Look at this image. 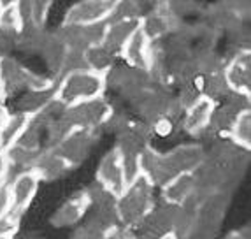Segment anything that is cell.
<instances>
[{"instance_id": "6da1fadb", "label": "cell", "mask_w": 251, "mask_h": 239, "mask_svg": "<svg viewBox=\"0 0 251 239\" xmlns=\"http://www.w3.org/2000/svg\"><path fill=\"white\" fill-rule=\"evenodd\" d=\"M105 90H107V80L104 74H97L93 71H77L62 76L56 81L54 101L67 109L81 102L100 99L104 97Z\"/></svg>"}, {"instance_id": "7a4b0ae2", "label": "cell", "mask_w": 251, "mask_h": 239, "mask_svg": "<svg viewBox=\"0 0 251 239\" xmlns=\"http://www.w3.org/2000/svg\"><path fill=\"white\" fill-rule=\"evenodd\" d=\"M153 192H155V188L143 176L135 183L128 185L122 195L116 197V213L120 225L132 229L135 223L141 222L156 206Z\"/></svg>"}, {"instance_id": "3957f363", "label": "cell", "mask_w": 251, "mask_h": 239, "mask_svg": "<svg viewBox=\"0 0 251 239\" xmlns=\"http://www.w3.org/2000/svg\"><path fill=\"white\" fill-rule=\"evenodd\" d=\"M111 113H113V104L105 97H100V99H93V101L71 106L63 111L62 116L71 129L99 132L104 127V123L107 122Z\"/></svg>"}, {"instance_id": "277c9868", "label": "cell", "mask_w": 251, "mask_h": 239, "mask_svg": "<svg viewBox=\"0 0 251 239\" xmlns=\"http://www.w3.org/2000/svg\"><path fill=\"white\" fill-rule=\"evenodd\" d=\"M105 80H107V86L116 90L123 99H126V101L130 102V104H132L144 90L153 88V84H151L146 72L139 71V69H134V67H128V65H122V67H116V65H114L113 71L105 76Z\"/></svg>"}, {"instance_id": "5b68a950", "label": "cell", "mask_w": 251, "mask_h": 239, "mask_svg": "<svg viewBox=\"0 0 251 239\" xmlns=\"http://www.w3.org/2000/svg\"><path fill=\"white\" fill-rule=\"evenodd\" d=\"M172 102H174V97H171L160 86H153V88L144 90L132 102V107L141 116V122L148 123V125H155L158 120L169 116Z\"/></svg>"}, {"instance_id": "8992f818", "label": "cell", "mask_w": 251, "mask_h": 239, "mask_svg": "<svg viewBox=\"0 0 251 239\" xmlns=\"http://www.w3.org/2000/svg\"><path fill=\"white\" fill-rule=\"evenodd\" d=\"M95 141H97V132L74 129V130H71L53 150L74 169L88 159L93 146H95Z\"/></svg>"}, {"instance_id": "52a82bcc", "label": "cell", "mask_w": 251, "mask_h": 239, "mask_svg": "<svg viewBox=\"0 0 251 239\" xmlns=\"http://www.w3.org/2000/svg\"><path fill=\"white\" fill-rule=\"evenodd\" d=\"M174 208L171 204H156L139 223H135L130 232L134 239H162L172 234V220Z\"/></svg>"}, {"instance_id": "ba28073f", "label": "cell", "mask_w": 251, "mask_h": 239, "mask_svg": "<svg viewBox=\"0 0 251 239\" xmlns=\"http://www.w3.org/2000/svg\"><path fill=\"white\" fill-rule=\"evenodd\" d=\"M116 0H83L75 2L65 11L63 25L86 27L102 23L111 18Z\"/></svg>"}, {"instance_id": "9c48e42d", "label": "cell", "mask_w": 251, "mask_h": 239, "mask_svg": "<svg viewBox=\"0 0 251 239\" xmlns=\"http://www.w3.org/2000/svg\"><path fill=\"white\" fill-rule=\"evenodd\" d=\"M223 74L228 88L234 93L251 97V51L250 48L235 50L232 56L225 60Z\"/></svg>"}, {"instance_id": "30bf717a", "label": "cell", "mask_w": 251, "mask_h": 239, "mask_svg": "<svg viewBox=\"0 0 251 239\" xmlns=\"http://www.w3.org/2000/svg\"><path fill=\"white\" fill-rule=\"evenodd\" d=\"M92 210L88 192L86 190H77L72 195H69L62 204L54 210L51 214V225L65 229V227H75L81 220L86 216V213Z\"/></svg>"}, {"instance_id": "8fae6325", "label": "cell", "mask_w": 251, "mask_h": 239, "mask_svg": "<svg viewBox=\"0 0 251 239\" xmlns=\"http://www.w3.org/2000/svg\"><path fill=\"white\" fill-rule=\"evenodd\" d=\"M95 181L100 183L104 188H107L109 192L113 193V195H116V197L122 195L123 190L126 188L122 159H120V153L116 151V148H111V150L100 159L99 167H97V172H95Z\"/></svg>"}, {"instance_id": "7c38bea8", "label": "cell", "mask_w": 251, "mask_h": 239, "mask_svg": "<svg viewBox=\"0 0 251 239\" xmlns=\"http://www.w3.org/2000/svg\"><path fill=\"white\" fill-rule=\"evenodd\" d=\"M216 102L201 97L195 104H192L188 109L183 113L179 127L186 132V134L193 135V137H202L207 134L211 125V118H213Z\"/></svg>"}, {"instance_id": "4fadbf2b", "label": "cell", "mask_w": 251, "mask_h": 239, "mask_svg": "<svg viewBox=\"0 0 251 239\" xmlns=\"http://www.w3.org/2000/svg\"><path fill=\"white\" fill-rule=\"evenodd\" d=\"M39 185L41 180L35 176L34 172L23 171L20 174L9 181V186H11V195H13V211L23 216L26 210L30 208V204L34 202L35 195L39 192Z\"/></svg>"}, {"instance_id": "5bb4252c", "label": "cell", "mask_w": 251, "mask_h": 239, "mask_svg": "<svg viewBox=\"0 0 251 239\" xmlns=\"http://www.w3.org/2000/svg\"><path fill=\"white\" fill-rule=\"evenodd\" d=\"M71 169V165L53 148H42V151L34 160L30 171L34 172L41 181H54L65 176Z\"/></svg>"}, {"instance_id": "9a60e30c", "label": "cell", "mask_w": 251, "mask_h": 239, "mask_svg": "<svg viewBox=\"0 0 251 239\" xmlns=\"http://www.w3.org/2000/svg\"><path fill=\"white\" fill-rule=\"evenodd\" d=\"M151 55H153V42L141 30H137L130 37V41L123 46L122 53H120V56L125 60V63L128 67L139 69V71H144V72L150 67Z\"/></svg>"}, {"instance_id": "2e32d148", "label": "cell", "mask_w": 251, "mask_h": 239, "mask_svg": "<svg viewBox=\"0 0 251 239\" xmlns=\"http://www.w3.org/2000/svg\"><path fill=\"white\" fill-rule=\"evenodd\" d=\"M167 155L177 174H188L205 160V150L201 143H184L167 151Z\"/></svg>"}, {"instance_id": "e0dca14e", "label": "cell", "mask_w": 251, "mask_h": 239, "mask_svg": "<svg viewBox=\"0 0 251 239\" xmlns=\"http://www.w3.org/2000/svg\"><path fill=\"white\" fill-rule=\"evenodd\" d=\"M39 55L42 56V60L46 63L48 71L53 74L54 80L58 81L60 74H62L63 63H65V58L69 55V48L60 39V35L56 34V30H53V32L48 30L46 32V37H44V42H42Z\"/></svg>"}, {"instance_id": "ac0fdd59", "label": "cell", "mask_w": 251, "mask_h": 239, "mask_svg": "<svg viewBox=\"0 0 251 239\" xmlns=\"http://www.w3.org/2000/svg\"><path fill=\"white\" fill-rule=\"evenodd\" d=\"M141 27V20H120L107 21V32H105L104 44L105 48L113 51L114 55L120 56L123 46L130 41V37L135 34Z\"/></svg>"}, {"instance_id": "d6986e66", "label": "cell", "mask_w": 251, "mask_h": 239, "mask_svg": "<svg viewBox=\"0 0 251 239\" xmlns=\"http://www.w3.org/2000/svg\"><path fill=\"white\" fill-rule=\"evenodd\" d=\"M193 192H195V183H193L192 172H188V174L172 178L167 185H163L160 188V197L163 204L181 206L192 197Z\"/></svg>"}, {"instance_id": "ffe728a7", "label": "cell", "mask_w": 251, "mask_h": 239, "mask_svg": "<svg viewBox=\"0 0 251 239\" xmlns=\"http://www.w3.org/2000/svg\"><path fill=\"white\" fill-rule=\"evenodd\" d=\"M32 116L20 111L11 113L9 111L7 118L4 120L2 127H0V150H9L16 143L18 139L23 135V132L26 130V127L30 125Z\"/></svg>"}, {"instance_id": "44dd1931", "label": "cell", "mask_w": 251, "mask_h": 239, "mask_svg": "<svg viewBox=\"0 0 251 239\" xmlns=\"http://www.w3.org/2000/svg\"><path fill=\"white\" fill-rule=\"evenodd\" d=\"M195 84H197V88L202 97L216 102V104L218 102L225 101L226 95L230 93V88H228V83H226L223 71L213 72V74L199 76L197 80H195Z\"/></svg>"}, {"instance_id": "7402d4cb", "label": "cell", "mask_w": 251, "mask_h": 239, "mask_svg": "<svg viewBox=\"0 0 251 239\" xmlns=\"http://www.w3.org/2000/svg\"><path fill=\"white\" fill-rule=\"evenodd\" d=\"M54 88L56 86L46 90H26L20 97V101H18L16 111L30 114V116H35V114L42 113L54 101Z\"/></svg>"}, {"instance_id": "603a6c76", "label": "cell", "mask_w": 251, "mask_h": 239, "mask_svg": "<svg viewBox=\"0 0 251 239\" xmlns=\"http://www.w3.org/2000/svg\"><path fill=\"white\" fill-rule=\"evenodd\" d=\"M51 7H53V2H50V0H30V2L25 0V2H20L23 27L34 25L39 27V28H46V21Z\"/></svg>"}, {"instance_id": "cb8c5ba5", "label": "cell", "mask_w": 251, "mask_h": 239, "mask_svg": "<svg viewBox=\"0 0 251 239\" xmlns=\"http://www.w3.org/2000/svg\"><path fill=\"white\" fill-rule=\"evenodd\" d=\"M118 55H114L113 51L105 48L104 44H97L84 51V62H86V69L93 71L97 74L107 76L109 72L114 69V60Z\"/></svg>"}, {"instance_id": "d4e9b609", "label": "cell", "mask_w": 251, "mask_h": 239, "mask_svg": "<svg viewBox=\"0 0 251 239\" xmlns=\"http://www.w3.org/2000/svg\"><path fill=\"white\" fill-rule=\"evenodd\" d=\"M46 28H39L34 25H25L21 28V32L18 34V42L16 50L23 51V53H37L41 51L42 42L46 37Z\"/></svg>"}, {"instance_id": "484cf974", "label": "cell", "mask_w": 251, "mask_h": 239, "mask_svg": "<svg viewBox=\"0 0 251 239\" xmlns=\"http://www.w3.org/2000/svg\"><path fill=\"white\" fill-rule=\"evenodd\" d=\"M226 137L230 139L234 144H237L241 150L244 151L251 150V111L250 109L243 111V113L239 114Z\"/></svg>"}, {"instance_id": "4316f807", "label": "cell", "mask_w": 251, "mask_h": 239, "mask_svg": "<svg viewBox=\"0 0 251 239\" xmlns=\"http://www.w3.org/2000/svg\"><path fill=\"white\" fill-rule=\"evenodd\" d=\"M0 28L9 32H21L23 20L20 2H0Z\"/></svg>"}, {"instance_id": "83f0119b", "label": "cell", "mask_w": 251, "mask_h": 239, "mask_svg": "<svg viewBox=\"0 0 251 239\" xmlns=\"http://www.w3.org/2000/svg\"><path fill=\"white\" fill-rule=\"evenodd\" d=\"M107 236V231L97 220L90 218L88 222L81 225L77 231L74 232L71 239H105Z\"/></svg>"}, {"instance_id": "f1b7e54d", "label": "cell", "mask_w": 251, "mask_h": 239, "mask_svg": "<svg viewBox=\"0 0 251 239\" xmlns=\"http://www.w3.org/2000/svg\"><path fill=\"white\" fill-rule=\"evenodd\" d=\"M20 222H21V214L11 213L0 216V238H14L16 232L20 231Z\"/></svg>"}, {"instance_id": "f546056e", "label": "cell", "mask_w": 251, "mask_h": 239, "mask_svg": "<svg viewBox=\"0 0 251 239\" xmlns=\"http://www.w3.org/2000/svg\"><path fill=\"white\" fill-rule=\"evenodd\" d=\"M18 34L20 32H9V30L0 28V56L9 55L13 50H16Z\"/></svg>"}, {"instance_id": "4dcf8cb0", "label": "cell", "mask_w": 251, "mask_h": 239, "mask_svg": "<svg viewBox=\"0 0 251 239\" xmlns=\"http://www.w3.org/2000/svg\"><path fill=\"white\" fill-rule=\"evenodd\" d=\"M13 211V195L9 183H0V216Z\"/></svg>"}, {"instance_id": "1f68e13d", "label": "cell", "mask_w": 251, "mask_h": 239, "mask_svg": "<svg viewBox=\"0 0 251 239\" xmlns=\"http://www.w3.org/2000/svg\"><path fill=\"white\" fill-rule=\"evenodd\" d=\"M11 178V162H9L7 151L0 150V183H7Z\"/></svg>"}, {"instance_id": "d6a6232c", "label": "cell", "mask_w": 251, "mask_h": 239, "mask_svg": "<svg viewBox=\"0 0 251 239\" xmlns=\"http://www.w3.org/2000/svg\"><path fill=\"white\" fill-rule=\"evenodd\" d=\"M105 239H134V236H132L130 229L120 225V227H114V229H111V231H107Z\"/></svg>"}, {"instance_id": "836d02e7", "label": "cell", "mask_w": 251, "mask_h": 239, "mask_svg": "<svg viewBox=\"0 0 251 239\" xmlns=\"http://www.w3.org/2000/svg\"><path fill=\"white\" fill-rule=\"evenodd\" d=\"M225 239H250V227H243L237 231H232L230 234H226Z\"/></svg>"}, {"instance_id": "e575fe53", "label": "cell", "mask_w": 251, "mask_h": 239, "mask_svg": "<svg viewBox=\"0 0 251 239\" xmlns=\"http://www.w3.org/2000/svg\"><path fill=\"white\" fill-rule=\"evenodd\" d=\"M7 114H9V109L5 107L4 104H0V127H2V123H4V120L7 118Z\"/></svg>"}, {"instance_id": "d590c367", "label": "cell", "mask_w": 251, "mask_h": 239, "mask_svg": "<svg viewBox=\"0 0 251 239\" xmlns=\"http://www.w3.org/2000/svg\"><path fill=\"white\" fill-rule=\"evenodd\" d=\"M7 99L5 95V90H4V81H2V72H0V102H4Z\"/></svg>"}, {"instance_id": "8d00e7d4", "label": "cell", "mask_w": 251, "mask_h": 239, "mask_svg": "<svg viewBox=\"0 0 251 239\" xmlns=\"http://www.w3.org/2000/svg\"><path fill=\"white\" fill-rule=\"evenodd\" d=\"M162 239H176V236H174V234H169V236H165V238H162Z\"/></svg>"}, {"instance_id": "74e56055", "label": "cell", "mask_w": 251, "mask_h": 239, "mask_svg": "<svg viewBox=\"0 0 251 239\" xmlns=\"http://www.w3.org/2000/svg\"><path fill=\"white\" fill-rule=\"evenodd\" d=\"M0 239H14V238H0Z\"/></svg>"}, {"instance_id": "f35d334b", "label": "cell", "mask_w": 251, "mask_h": 239, "mask_svg": "<svg viewBox=\"0 0 251 239\" xmlns=\"http://www.w3.org/2000/svg\"><path fill=\"white\" fill-rule=\"evenodd\" d=\"M0 104H2V102H0Z\"/></svg>"}]
</instances>
